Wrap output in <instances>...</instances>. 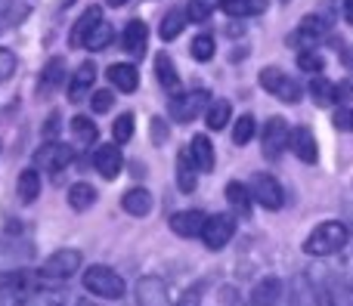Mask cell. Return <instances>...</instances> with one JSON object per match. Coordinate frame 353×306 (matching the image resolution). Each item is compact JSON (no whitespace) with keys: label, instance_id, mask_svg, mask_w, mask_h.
Instances as JSON below:
<instances>
[{"label":"cell","instance_id":"cell-1","mask_svg":"<svg viewBox=\"0 0 353 306\" xmlns=\"http://www.w3.org/2000/svg\"><path fill=\"white\" fill-rule=\"evenodd\" d=\"M350 241V229L341 220H323L319 226H313V232L304 241L307 257H332V254L344 251Z\"/></svg>","mask_w":353,"mask_h":306},{"label":"cell","instance_id":"cell-2","mask_svg":"<svg viewBox=\"0 0 353 306\" xmlns=\"http://www.w3.org/2000/svg\"><path fill=\"white\" fill-rule=\"evenodd\" d=\"M81 282H84L87 294L99 297V300H109V303L121 300V297L128 294V285H124V278L118 276L112 266H105V263L87 266L84 276H81Z\"/></svg>","mask_w":353,"mask_h":306},{"label":"cell","instance_id":"cell-3","mask_svg":"<svg viewBox=\"0 0 353 306\" xmlns=\"http://www.w3.org/2000/svg\"><path fill=\"white\" fill-rule=\"evenodd\" d=\"M34 288H37V276L31 270H25V266L3 272V278H0V306H25Z\"/></svg>","mask_w":353,"mask_h":306},{"label":"cell","instance_id":"cell-4","mask_svg":"<svg viewBox=\"0 0 353 306\" xmlns=\"http://www.w3.org/2000/svg\"><path fill=\"white\" fill-rule=\"evenodd\" d=\"M257 80H261V87L270 93V96H276V99H282V102H288V105H294V102H301V84L294 78H288L282 68H276V65H267V68H261V74H257Z\"/></svg>","mask_w":353,"mask_h":306},{"label":"cell","instance_id":"cell-5","mask_svg":"<svg viewBox=\"0 0 353 306\" xmlns=\"http://www.w3.org/2000/svg\"><path fill=\"white\" fill-rule=\"evenodd\" d=\"M81 263H84L81 251H74V248H59V251H53L43 260L41 278H47V282H65V278L78 276Z\"/></svg>","mask_w":353,"mask_h":306},{"label":"cell","instance_id":"cell-6","mask_svg":"<svg viewBox=\"0 0 353 306\" xmlns=\"http://www.w3.org/2000/svg\"><path fill=\"white\" fill-rule=\"evenodd\" d=\"M31 257H34V248H31V241L25 235H19L16 229L0 235V272L22 270Z\"/></svg>","mask_w":353,"mask_h":306},{"label":"cell","instance_id":"cell-7","mask_svg":"<svg viewBox=\"0 0 353 306\" xmlns=\"http://www.w3.org/2000/svg\"><path fill=\"white\" fill-rule=\"evenodd\" d=\"M251 198L261 204L263 210H279L285 204V192H282V183L273 177V173H251Z\"/></svg>","mask_w":353,"mask_h":306},{"label":"cell","instance_id":"cell-8","mask_svg":"<svg viewBox=\"0 0 353 306\" xmlns=\"http://www.w3.org/2000/svg\"><path fill=\"white\" fill-rule=\"evenodd\" d=\"M232 235H236V217L230 214H211L201 229V241L208 251H223L232 241Z\"/></svg>","mask_w":353,"mask_h":306},{"label":"cell","instance_id":"cell-9","mask_svg":"<svg viewBox=\"0 0 353 306\" xmlns=\"http://www.w3.org/2000/svg\"><path fill=\"white\" fill-rule=\"evenodd\" d=\"M74 161V149L65 146V142H43L41 149L34 152V167L37 171H47V173H62L68 164Z\"/></svg>","mask_w":353,"mask_h":306},{"label":"cell","instance_id":"cell-10","mask_svg":"<svg viewBox=\"0 0 353 306\" xmlns=\"http://www.w3.org/2000/svg\"><path fill=\"white\" fill-rule=\"evenodd\" d=\"M288 142H292L288 121H285V118H270V121L263 124V130H261V149H263V155H267L270 161H276L288 149Z\"/></svg>","mask_w":353,"mask_h":306},{"label":"cell","instance_id":"cell-11","mask_svg":"<svg viewBox=\"0 0 353 306\" xmlns=\"http://www.w3.org/2000/svg\"><path fill=\"white\" fill-rule=\"evenodd\" d=\"M208 90H186V93H176L171 99V118L176 124H189L208 109Z\"/></svg>","mask_w":353,"mask_h":306},{"label":"cell","instance_id":"cell-12","mask_svg":"<svg viewBox=\"0 0 353 306\" xmlns=\"http://www.w3.org/2000/svg\"><path fill=\"white\" fill-rule=\"evenodd\" d=\"M134 297H137V306H174L165 278L159 276H143L134 288Z\"/></svg>","mask_w":353,"mask_h":306},{"label":"cell","instance_id":"cell-13","mask_svg":"<svg viewBox=\"0 0 353 306\" xmlns=\"http://www.w3.org/2000/svg\"><path fill=\"white\" fill-rule=\"evenodd\" d=\"M93 167H97L99 177L109 179V183L121 177L124 155H121V149H118V142H103V146H97V152H93Z\"/></svg>","mask_w":353,"mask_h":306},{"label":"cell","instance_id":"cell-14","mask_svg":"<svg viewBox=\"0 0 353 306\" xmlns=\"http://www.w3.org/2000/svg\"><path fill=\"white\" fill-rule=\"evenodd\" d=\"M208 214L189 208V210H176L171 217V232L180 235V239H201V229H205Z\"/></svg>","mask_w":353,"mask_h":306},{"label":"cell","instance_id":"cell-15","mask_svg":"<svg viewBox=\"0 0 353 306\" xmlns=\"http://www.w3.org/2000/svg\"><path fill=\"white\" fill-rule=\"evenodd\" d=\"M292 152L298 161H304V164H316L319 161V146H316V136H313V130L307 127V124H301V127L292 130Z\"/></svg>","mask_w":353,"mask_h":306},{"label":"cell","instance_id":"cell-16","mask_svg":"<svg viewBox=\"0 0 353 306\" xmlns=\"http://www.w3.org/2000/svg\"><path fill=\"white\" fill-rule=\"evenodd\" d=\"M174 173H176V189L180 192H195V186H199V164L192 161V155H189V149H180L176 152V161H174Z\"/></svg>","mask_w":353,"mask_h":306},{"label":"cell","instance_id":"cell-17","mask_svg":"<svg viewBox=\"0 0 353 306\" xmlns=\"http://www.w3.org/2000/svg\"><path fill=\"white\" fill-rule=\"evenodd\" d=\"M282 294H285V285H282V278L263 276L261 282L251 288L248 303H251V306H276V303L282 300Z\"/></svg>","mask_w":353,"mask_h":306},{"label":"cell","instance_id":"cell-18","mask_svg":"<svg viewBox=\"0 0 353 306\" xmlns=\"http://www.w3.org/2000/svg\"><path fill=\"white\" fill-rule=\"evenodd\" d=\"M146 41H149L146 22H143V19H130L128 28H124V34H121L124 53H130L134 59H143V56H146Z\"/></svg>","mask_w":353,"mask_h":306},{"label":"cell","instance_id":"cell-19","mask_svg":"<svg viewBox=\"0 0 353 306\" xmlns=\"http://www.w3.org/2000/svg\"><path fill=\"white\" fill-rule=\"evenodd\" d=\"M105 78L121 93H134L137 87H140V72H137V65H130V62H112V65L105 68Z\"/></svg>","mask_w":353,"mask_h":306},{"label":"cell","instance_id":"cell-20","mask_svg":"<svg viewBox=\"0 0 353 306\" xmlns=\"http://www.w3.org/2000/svg\"><path fill=\"white\" fill-rule=\"evenodd\" d=\"M186 25H189L186 3L171 6V10L161 16V22H159V37H161V41H176V37L183 34V28H186Z\"/></svg>","mask_w":353,"mask_h":306},{"label":"cell","instance_id":"cell-21","mask_svg":"<svg viewBox=\"0 0 353 306\" xmlns=\"http://www.w3.org/2000/svg\"><path fill=\"white\" fill-rule=\"evenodd\" d=\"M152 204H155L152 192L143 189V186H134V189H128L121 195V208H124V214H130V217H149L152 214Z\"/></svg>","mask_w":353,"mask_h":306},{"label":"cell","instance_id":"cell-22","mask_svg":"<svg viewBox=\"0 0 353 306\" xmlns=\"http://www.w3.org/2000/svg\"><path fill=\"white\" fill-rule=\"evenodd\" d=\"M93 80H97V65H93V62H81L78 72H74L72 80H68V99H72V102H81V99L90 93Z\"/></svg>","mask_w":353,"mask_h":306},{"label":"cell","instance_id":"cell-23","mask_svg":"<svg viewBox=\"0 0 353 306\" xmlns=\"http://www.w3.org/2000/svg\"><path fill=\"white\" fill-rule=\"evenodd\" d=\"M99 22H103V6H90V10H84L81 19L74 22L72 34H68V43H72V47H84V37L90 34Z\"/></svg>","mask_w":353,"mask_h":306},{"label":"cell","instance_id":"cell-24","mask_svg":"<svg viewBox=\"0 0 353 306\" xmlns=\"http://www.w3.org/2000/svg\"><path fill=\"white\" fill-rule=\"evenodd\" d=\"M16 195L22 204H34L37 195H41V173H37V167H25L22 173H19L16 179Z\"/></svg>","mask_w":353,"mask_h":306},{"label":"cell","instance_id":"cell-25","mask_svg":"<svg viewBox=\"0 0 353 306\" xmlns=\"http://www.w3.org/2000/svg\"><path fill=\"white\" fill-rule=\"evenodd\" d=\"M189 155H192V161L199 164L201 173H211L214 171V146H211V140H208V136L195 133L192 142H189Z\"/></svg>","mask_w":353,"mask_h":306},{"label":"cell","instance_id":"cell-26","mask_svg":"<svg viewBox=\"0 0 353 306\" xmlns=\"http://www.w3.org/2000/svg\"><path fill=\"white\" fill-rule=\"evenodd\" d=\"M72 136H74V146L78 149H90L93 142L99 140V130L87 115H74L72 118Z\"/></svg>","mask_w":353,"mask_h":306},{"label":"cell","instance_id":"cell-27","mask_svg":"<svg viewBox=\"0 0 353 306\" xmlns=\"http://www.w3.org/2000/svg\"><path fill=\"white\" fill-rule=\"evenodd\" d=\"M232 121V105L226 102V99H214V102H208L205 109V124L211 130H226Z\"/></svg>","mask_w":353,"mask_h":306},{"label":"cell","instance_id":"cell-28","mask_svg":"<svg viewBox=\"0 0 353 306\" xmlns=\"http://www.w3.org/2000/svg\"><path fill=\"white\" fill-rule=\"evenodd\" d=\"M325 34H329V19H323V16H304L301 19L298 37L304 43H316V41H323Z\"/></svg>","mask_w":353,"mask_h":306},{"label":"cell","instance_id":"cell-29","mask_svg":"<svg viewBox=\"0 0 353 306\" xmlns=\"http://www.w3.org/2000/svg\"><path fill=\"white\" fill-rule=\"evenodd\" d=\"M155 78H159V84L165 87V90H176V87H180V72H176L174 59L168 53L155 56Z\"/></svg>","mask_w":353,"mask_h":306},{"label":"cell","instance_id":"cell-30","mask_svg":"<svg viewBox=\"0 0 353 306\" xmlns=\"http://www.w3.org/2000/svg\"><path fill=\"white\" fill-rule=\"evenodd\" d=\"M93 204H97V189H93L90 183H74L72 189H68V208L72 210L84 214V210H90Z\"/></svg>","mask_w":353,"mask_h":306},{"label":"cell","instance_id":"cell-31","mask_svg":"<svg viewBox=\"0 0 353 306\" xmlns=\"http://www.w3.org/2000/svg\"><path fill=\"white\" fill-rule=\"evenodd\" d=\"M223 195H226V201H230L232 210H239V214H251V189L245 183H236V179L226 183Z\"/></svg>","mask_w":353,"mask_h":306},{"label":"cell","instance_id":"cell-32","mask_svg":"<svg viewBox=\"0 0 353 306\" xmlns=\"http://www.w3.org/2000/svg\"><path fill=\"white\" fill-rule=\"evenodd\" d=\"M310 96L319 109H329V105L338 102V87L332 84L329 78H313L310 80Z\"/></svg>","mask_w":353,"mask_h":306},{"label":"cell","instance_id":"cell-33","mask_svg":"<svg viewBox=\"0 0 353 306\" xmlns=\"http://www.w3.org/2000/svg\"><path fill=\"white\" fill-rule=\"evenodd\" d=\"M112 41H115V28H112V25L103 19V22H99L97 28H93L90 34L84 37V47L90 50V53H99V50H105Z\"/></svg>","mask_w":353,"mask_h":306},{"label":"cell","instance_id":"cell-34","mask_svg":"<svg viewBox=\"0 0 353 306\" xmlns=\"http://www.w3.org/2000/svg\"><path fill=\"white\" fill-rule=\"evenodd\" d=\"M220 6H223L226 16L242 19V16H257V12H263L267 10V0H223Z\"/></svg>","mask_w":353,"mask_h":306},{"label":"cell","instance_id":"cell-35","mask_svg":"<svg viewBox=\"0 0 353 306\" xmlns=\"http://www.w3.org/2000/svg\"><path fill=\"white\" fill-rule=\"evenodd\" d=\"M62 78H65V59H50L41 74V93L56 90L62 84Z\"/></svg>","mask_w":353,"mask_h":306},{"label":"cell","instance_id":"cell-36","mask_svg":"<svg viewBox=\"0 0 353 306\" xmlns=\"http://www.w3.org/2000/svg\"><path fill=\"white\" fill-rule=\"evenodd\" d=\"M214 50H217L214 37L208 34V31H201V34H195L192 47H189V53H192L195 62H211V59H214Z\"/></svg>","mask_w":353,"mask_h":306},{"label":"cell","instance_id":"cell-37","mask_svg":"<svg viewBox=\"0 0 353 306\" xmlns=\"http://www.w3.org/2000/svg\"><path fill=\"white\" fill-rule=\"evenodd\" d=\"M134 124H137L134 111H124V115L115 118V124H112V136H115L118 146H124V142L134 140Z\"/></svg>","mask_w":353,"mask_h":306},{"label":"cell","instance_id":"cell-38","mask_svg":"<svg viewBox=\"0 0 353 306\" xmlns=\"http://www.w3.org/2000/svg\"><path fill=\"white\" fill-rule=\"evenodd\" d=\"M254 130H257L254 115H239L236 124H232V142H236V146H245V142H251Z\"/></svg>","mask_w":353,"mask_h":306},{"label":"cell","instance_id":"cell-39","mask_svg":"<svg viewBox=\"0 0 353 306\" xmlns=\"http://www.w3.org/2000/svg\"><path fill=\"white\" fill-rule=\"evenodd\" d=\"M25 306H62V294L59 291H50V288H41V285H37V288L31 291V297L25 300Z\"/></svg>","mask_w":353,"mask_h":306},{"label":"cell","instance_id":"cell-40","mask_svg":"<svg viewBox=\"0 0 353 306\" xmlns=\"http://www.w3.org/2000/svg\"><path fill=\"white\" fill-rule=\"evenodd\" d=\"M298 68H301V72L319 74L325 68V59L316 53V50H301V53H298Z\"/></svg>","mask_w":353,"mask_h":306},{"label":"cell","instance_id":"cell-41","mask_svg":"<svg viewBox=\"0 0 353 306\" xmlns=\"http://www.w3.org/2000/svg\"><path fill=\"white\" fill-rule=\"evenodd\" d=\"M112 105H115V93L112 90H93V96H90L93 115H105V111H112Z\"/></svg>","mask_w":353,"mask_h":306},{"label":"cell","instance_id":"cell-42","mask_svg":"<svg viewBox=\"0 0 353 306\" xmlns=\"http://www.w3.org/2000/svg\"><path fill=\"white\" fill-rule=\"evenodd\" d=\"M332 124H335L341 133H353V109L350 105H338L335 115H332Z\"/></svg>","mask_w":353,"mask_h":306},{"label":"cell","instance_id":"cell-43","mask_svg":"<svg viewBox=\"0 0 353 306\" xmlns=\"http://www.w3.org/2000/svg\"><path fill=\"white\" fill-rule=\"evenodd\" d=\"M186 10H189V22H205L214 6H211V0H189Z\"/></svg>","mask_w":353,"mask_h":306},{"label":"cell","instance_id":"cell-44","mask_svg":"<svg viewBox=\"0 0 353 306\" xmlns=\"http://www.w3.org/2000/svg\"><path fill=\"white\" fill-rule=\"evenodd\" d=\"M16 53L12 50H6V47H0V80H10L12 78V72H16Z\"/></svg>","mask_w":353,"mask_h":306},{"label":"cell","instance_id":"cell-45","mask_svg":"<svg viewBox=\"0 0 353 306\" xmlns=\"http://www.w3.org/2000/svg\"><path fill=\"white\" fill-rule=\"evenodd\" d=\"M149 136H152L155 146H165V142H168V124H165V118H152V124H149Z\"/></svg>","mask_w":353,"mask_h":306},{"label":"cell","instance_id":"cell-46","mask_svg":"<svg viewBox=\"0 0 353 306\" xmlns=\"http://www.w3.org/2000/svg\"><path fill=\"white\" fill-rule=\"evenodd\" d=\"M201 291H205V285H192V288L186 291V294L176 300V306H199V297H201Z\"/></svg>","mask_w":353,"mask_h":306},{"label":"cell","instance_id":"cell-47","mask_svg":"<svg viewBox=\"0 0 353 306\" xmlns=\"http://www.w3.org/2000/svg\"><path fill=\"white\" fill-rule=\"evenodd\" d=\"M56 130H59V115L53 111V115L47 118V124H43V136H47V140L53 136V140H56Z\"/></svg>","mask_w":353,"mask_h":306},{"label":"cell","instance_id":"cell-48","mask_svg":"<svg viewBox=\"0 0 353 306\" xmlns=\"http://www.w3.org/2000/svg\"><path fill=\"white\" fill-rule=\"evenodd\" d=\"M350 99H353V80H344L338 87V102H350Z\"/></svg>","mask_w":353,"mask_h":306},{"label":"cell","instance_id":"cell-49","mask_svg":"<svg viewBox=\"0 0 353 306\" xmlns=\"http://www.w3.org/2000/svg\"><path fill=\"white\" fill-rule=\"evenodd\" d=\"M344 19H347V22H353V0H347V3H344Z\"/></svg>","mask_w":353,"mask_h":306},{"label":"cell","instance_id":"cell-50","mask_svg":"<svg viewBox=\"0 0 353 306\" xmlns=\"http://www.w3.org/2000/svg\"><path fill=\"white\" fill-rule=\"evenodd\" d=\"M105 3H109V6H115V10H118V6H124V3H130V0H105Z\"/></svg>","mask_w":353,"mask_h":306},{"label":"cell","instance_id":"cell-51","mask_svg":"<svg viewBox=\"0 0 353 306\" xmlns=\"http://www.w3.org/2000/svg\"><path fill=\"white\" fill-rule=\"evenodd\" d=\"M350 291H353V285H350Z\"/></svg>","mask_w":353,"mask_h":306},{"label":"cell","instance_id":"cell-52","mask_svg":"<svg viewBox=\"0 0 353 306\" xmlns=\"http://www.w3.org/2000/svg\"><path fill=\"white\" fill-rule=\"evenodd\" d=\"M62 306H65V303H62Z\"/></svg>","mask_w":353,"mask_h":306}]
</instances>
